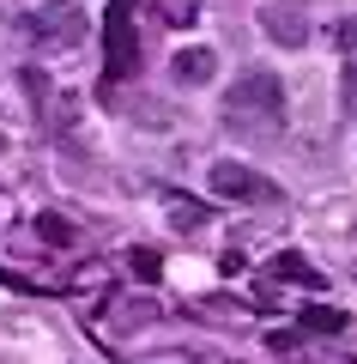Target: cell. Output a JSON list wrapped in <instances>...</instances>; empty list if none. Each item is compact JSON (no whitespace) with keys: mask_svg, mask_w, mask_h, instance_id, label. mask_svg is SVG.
Segmentation results:
<instances>
[{"mask_svg":"<svg viewBox=\"0 0 357 364\" xmlns=\"http://www.w3.org/2000/svg\"><path fill=\"white\" fill-rule=\"evenodd\" d=\"M224 109H230V122H248V116L255 122H279L285 116V79L267 73V67H248V73H236Z\"/></svg>","mask_w":357,"mask_h":364,"instance_id":"cell-1","label":"cell"},{"mask_svg":"<svg viewBox=\"0 0 357 364\" xmlns=\"http://www.w3.org/2000/svg\"><path fill=\"white\" fill-rule=\"evenodd\" d=\"M206 188H212L218 200H243V207H273V200H285L279 182H267L260 170L236 164V158H218V164L206 170Z\"/></svg>","mask_w":357,"mask_h":364,"instance_id":"cell-2","label":"cell"},{"mask_svg":"<svg viewBox=\"0 0 357 364\" xmlns=\"http://www.w3.org/2000/svg\"><path fill=\"white\" fill-rule=\"evenodd\" d=\"M91 31L85 6H73V0H43L37 13H31V37L43 43V49H79Z\"/></svg>","mask_w":357,"mask_h":364,"instance_id":"cell-3","label":"cell"},{"mask_svg":"<svg viewBox=\"0 0 357 364\" xmlns=\"http://www.w3.org/2000/svg\"><path fill=\"white\" fill-rule=\"evenodd\" d=\"M260 31H267V43H279V49H303L309 43V18L291 0H267V6H260Z\"/></svg>","mask_w":357,"mask_h":364,"instance_id":"cell-4","label":"cell"},{"mask_svg":"<svg viewBox=\"0 0 357 364\" xmlns=\"http://www.w3.org/2000/svg\"><path fill=\"white\" fill-rule=\"evenodd\" d=\"M267 273H273V279H291V286H303V291H321V286H327V273H321L309 255H297V249H279Z\"/></svg>","mask_w":357,"mask_h":364,"instance_id":"cell-5","label":"cell"},{"mask_svg":"<svg viewBox=\"0 0 357 364\" xmlns=\"http://www.w3.org/2000/svg\"><path fill=\"white\" fill-rule=\"evenodd\" d=\"M133 37H128V0L115 6V18H109V79H128L133 73Z\"/></svg>","mask_w":357,"mask_h":364,"instance_id":"cell-6","label":"cell"},{"mask_svg":"<svg viewBox=\"0 0 357 364\" xmlns=\"http://www.w3.org/2000/svg\"><path fill=\"white\" fill-rule=\"evenodd\" d=\"M212 73H218V55L206 49V43H194V49L176 55V79L182 85H212Z\"/></svg>","mask_w":357,"mask_h":364,"instance_id":"cell-7","label":"cell"},{"mask_svg":"<svg viewBox=\"0 0 357 364\" xmlns=\"http://www.w3.org/2000/svg\"><path fill=\"white\" fill-rule=\"evenodd\" d=\"M37 237H43V243H55V249H73V243H79V225H67L61 213H43V219H37Z\"/></svg>","mask_w":357,"mask_h":364,"instance_id":"cell-8","label":"cell"},{"mask_svg":"<svg viewBox=\"0 0 357 364\" xmlns=\"http://www.w3.org/2000/svg\"><path fill=\"white\" fill-rule=\"evenodd\" d=\"M303 328H309V334H339V328H345V310H333V304H309V310H303Z\"/></svg>","mask_w":357,"mask_h":364,"instance_id":"cell-9","label":"cell"},{"mask_svg":"<svg viewBox=\"0 0 357 364\" xmlns=\"http://www.w3.org/2000/svg\"><path fill=\"white\" fill-rule=\"evenodd\" d=\"M170 219H176V231H200L212 213L200 207V200H182V195H170Z\"/></svg>","mask_w":357,"mask_h":364,"instance_id":"cell-10","label":"cell"},{"mask_svg":"<svg viewBox=\"0 0 357 364\" xmlns=\"http://www.w3.org/2000/svg\"><path fill=\"white\" fill-rule=\"evenodd\" d=\"M145 6H152V13L164 18V25H194V13H200L194 0H145Z\"/></svg>","mask_w":357,"mask_h":364,"instance_id":"cell-11","label":"cell"},{"mask_svg":"<svg viewBox=\"0 0 357 364\" xmlns=\"http://www.w3.org/2000/svg\"><path fill=\"white\" fill-rule=\"evenodd\" d=\"M158 316H164V310H158L152 298H128V304H121V328H145V322H158Z\"/></svg>","mask_w":357,"mask_h":364,"instance_id":"cell-12","label":"cell"},{"mask_svg":"<svg viewBox=\"0 0 357 364\" xmlns=\"http://www.w3.org/2000/svg\"><path fill=\"white\" fill-rule=\"evenodd\" d=\"M128 267H133V279H145V286H152L158 273H164V255H158V249H133Z\"/></svg>","mask_w":357,"mask_h":364,"instance_id":"cell-13","label":"cell"},{"mask_svg":"<svg viewBox=\"0 0 357 364\" xmlns=\"http://www.w3.org/2000/svg\"><path fill=\"white\" fill-rule=\"evenodd\" d=\"M339 104H345V116H357V55L345 61V73H339Z\"/></svg>","mask_w":357,"mask_h":364,"instance_id":"cell-14","label":"cell"},{"mask_svg":"<svg viewBox=\"0 0 357 364\" xmlns=\"http://www.w3.org/2000/svg\"><path fill=\"white\" fill-rule=\"evenodd\" d=\"M333 49L357 55V13H351V18H339V25H333Z\"/></svg>","mask_w":357,"mask_h":364,"instance_id":"cell-15","label":"cell"}]
</instances>
